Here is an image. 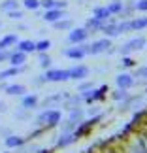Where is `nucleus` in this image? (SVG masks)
Returning a JSON list of instances; mask_svg holds the SVG:
<instances>
[{"instance_id": "7", "label": "nucleus", "mask_w": 147, "mask_h": 153, "mask_svg": "<svg viewBox=\"0 0 147 153\" xmlns=\"http://www.w3.org/2000/svg\"><path fill=\"white\" fill-rule=\"evenodd\" d=\"M70 72V79H83L89 76V68L87 66H75L72 70H68Z\"/></svg>"}, {"instance_id": "1", "label": "nucleus", "mask_w": 147, "mask_h": 153, "mask_svg": "<svg viewBox=\"0 0 147 153\" xmlns=\"http://www.w3.org/2000/svg\"><path fill=\"white\" fill-rule=\"evenodd\" d=\"M109 38H104V40H96L95 44H91V45H87V55H98V53H104V51H108L109 49Z\"/></svg>"}, {"instance_id": "21", "label": "nucleus", "mask_w": 147, "mask_h": 153, "mask_svg": "<svg viewBox=\"0 0 147 153\" xmlns=\"http://www.w3.org/2000/svg\"><path fill=\"white\" fill-rule=\"evenodd\" d=\"M36 104H38L36 97H25V100H23V108L30 110V108H36Z\"/></svg>"}, {"instance_id": "8", "label": "nucleus", "mask_w": 147, "mask_h": 153, "mask_svg": "<svg viewBox=\"0 0 147 153\" xmlns=\"http://www.w3.org/2000/svg\"><path fill=\"white\" fill-rule=\"evenodd\" d=\"M64 53H66L70 59H83L87 55V45H75V48L64 51Z\"/></svg>"}, {"instance_id": "26", "label": "nucleus", "mask_w": 147, "mask_h": 153, "mask_svg": "<svg viewBox=\"0 0 147 153\" xmlns=\"http://www.w3.org/2000/svg\"><path fill=\"white\" fill-rule=\"evenodd\" d=\"M81 117H83V111H81V110H75V111H72V115H70V121H74L75 125H79V123H81Z\"/></svg>"}, {"instance_id": "29", "label": "nucleus", "mask_w": 147, "mask_h": 153, "mask_svg": "<svg viewBox=\"0 0 147 153\" xmlns=\"http://www.w3.org/2000/svg\"><path fill=\"white\" fill-rule=\"evenodd\" d=\"M117 30H119V34H121V32H128V30H130V21L119 23V25H117Z\"/></svg>"}, {"instance_id": "35", "label": "nucleus", "mask_w": 147, "mask_h": 153, "mask_svg": "<svg viewBox=\"0 0 147 153\" xmlns=\"http://www.w3.org/2000/svg\"><path fill=\"white\" fill-rule=\"evenodd\" d=\"M113 98H115V100H123V98H126V89H121V91L113 93Z\"/></svg>"}, {"instance_id": "13", "label": "nucleus", "mask_w": 147, "mask_h": 153, "mask_svg": "<svg viewBox=\"0 0 147 153\" xmlns=\"http://www.w3.org/2000/svg\"><path fill=\"white\" fill-rule=\"evenodd\" d=\"M19 45V51H23V53H32V51H36V44L34 42H30V40H23V42H17Z\"/></svg>"}, {"instance_id": "36", "label": "nucleus", "mask_w": 147, "mask_h": 153, "mask_svg": "<svg viewBox=\"0 0 147 153\" xmlns=\"http://www.w3.org/2000/svg\"><path fill=\"white\" fill-rule=\"evenodd\" d=\"M8 17H10V19H21V17H23V13H21L19 10H11L10 13H8Z\"/></svg>"}, {"instance_id": "25", "label": "nucleus", "mask_w": 147, "mask_h": 153, "mask_svg": "<svg viewBox=\"0 0 147 153\" xmlns=\"http://www.w3.org/2000/svg\"><path fill=\"white\" fill-rule=\"evenodd\" d=\"M74 140H75V136H74V134H64V136L62 138H58V146H68L70 142H74Z\"/></svg>"}, {"instance_id": "24", "label": "nucleus", "mask_w": 147, "mask_h": 153, "mask_svg": "<svg viewBox=\"0 0 147 153\" xmlns=\"http://www.w3.org/2000/svg\"><path fill=\"white\" fill-rule=\"evenodd\" d=\"M51 48V42H49V40H40V42L36 44V51H47Z\"/></svg>"}, {"instance_id": "31", "label": "nucleus", "mask_w": 147, "mask_h": 153, "mask_svg": "<svg viewBox=\"0 0 147 153\" xmlns=\"http://www.w3.org/2000/svg\"><path fill=\"white\" fill-rule=\"evenodd\" d=\"M55 4H57V0H40V6L45 10H51V8H55Z\"/></svg>"}, {"instance_id": "27", "label": "nucleus", "mask_w": 147, "mask_h": 153, "mask_svg": "<svg viewBox=\"0 0 147 153\" xmlns=\"http://www.w3.org/2000/svg\"><path fill=\"white\" fill-rule=\"evenodd\" d=\"M25 8L27 10H38L40 8V0H25Z\"/></svg>"}, {"instance_id": "16", "label": "nucleus", "mask_w": 147, "mask_h": 153, "mask_svg": "<svg viewBox=\"0 0 147 153\" xmlns=\"http://www.w3.org/2000/svg\"><path fill=\"white\" fill-rule=\"evenodd\" d=\"M104 27V21H100V19H96V17H92V19H89L87 21V25H85V28L87 30H100V28Z\"/></svg>"}, {"instance_id": "10", "label": "nucleus", "mask_w": 147, "mask_h": 153, "mask_svg": "<svg viewBox=\"0 0 147 153\" xmlns=\"http://www.w3.org/2000/svg\"><path fill=\"white\" fill-rule=\"evenodd\" d=\"M27 61V55L23 51H17V53H11L10 55V62H11V66H23Z\"/></svg>"}, {"instance_id": "19", "label": "nucleus", "mask_w": 147, "mask_h": 153, "mask_svg": "<svg viewBox=\"0 0 147 153\" xmlns=\"http://www.w3.org/2000/svg\"><path fill=\"white\" fill-rule=\"evenodd\" d=\"M108 10H109L111 15H113V13H121V11H123V2H121V0H113V2L108 6Z\"/></svg>"}, {"instance_id": "20", "label": "nucleus", "mask_w": 147, "mask_h": 153, "mask_svg": "<svg viewBox=\"0 0 147 153\" xmlns=\"http://www.w3.org/2000/svg\"><path fill=\"white\" fill-rule=\"evenodd\" d=\"M17 42H19V40H17V36H6V38L0 40V48L6 49V48H10V45H13V44H17Z\"/></svg>"}, {"instance_id": "30", "label": "nucleus", "mask_w": 147, "mask_h": 153, "mask_svg": "<svg viewBox=\"0 0 147 153\" xmlns=\"http://www.w3.org/2000/svg\"><path fill=\"white\" fill-rule=\"evenodd\" d=\"M40 66H42V68H49V66H51V59L45 55V53L40 57Z\"/></svg>"}, {"instance_id": "33", "label": "nucleus", "mask_w": 147, "mask_h": 153, "mask_svg": "<svg viewBox=\"0 0 147 153\" xmlns=\"http://www.w3.org/2000/svg\"><path fill=\"white\" fill-rule=\"evenodd\" d=\"M132 153H147V151H145V148H143V144H142V140H138V142L134 144Z\"/></svg>"}, {"instance_id": "22", "label": "nucleus", "mask_w": 147, "mask_h": 153, "mask_svg": "<svg viewBox=\"0 0 147 153\" xmlns=\"http://www.w3.org/2000/svg\"><path fill=\"white\" fill-rule=\"evenodd\" d=\"M21 144H23V138H19V136L6 138V146H8V148H17V146H21Z\"/></svg>"}, {"instance_id": "18", "label": "nucleus", "mask_w": 147, "mask_h": 153, "mask_svg": "<svg viewBox=\"0 0 147 153\" xmlns=\"http://www.w3.org/2000/svg\"><path fill=\"white\" fill-rule=\"evenodd\" d=\"M25 87H23V85H8V87H6V93H8V95H25Z\"/></svg>"}, {"instance_id": "11", "label": "nucleus", "mask_w": 147, "mask_h": 153, "mask_svg": "<svg viewBox=\"0 0 147 153\" xmlns=\"http://www.w3.org/2000/svg\"><path fill=\"white\" fill-rule=\"evenodd\" d=\"M106 91H109L108 89V85H102L100 89H96L95 93H83V98H87V100H96V98H102L106 95Z\"/></svg>"}, {"instance_id": "40", "label": "nucleus", "mask_w": 147, "mask_h": 153, "mask_svg": "<svg viewBox=\"0 0 147 153\" xmlns=\"http://www.w3.org/2000/svg\"><path fill=\"white\" fill-rule=\"evenodd\" d=\"M91 87H92V83H83V85H81V87H79V91H85V89H91Z\"/></svg>"}, {"instance_id": "2", "label": "nucleus", "mask_w": 147, "mask_h": 153, "mask_svg": "<svg viewBox=\"0 0 147 153\" xmlns=\"http://www.w3.org/2000/svg\"><path fill=\"white\" fill-rule=\"evenodd\" d=\"M45 81H53V83H57V81H66L70 79V72L68 70H47L44 76Z\"/></svg>"}, {"instance_id": "12", "label": "nucleus", "mask_w": 147, "mask_h": 153, "mask_svg": "<svg viewBox=\"0 0 147 153\" xmlns=\"http://www.w3.org/2000/svg\"><path fill=\"white\" fill-rule=\"evenodd\" d=\"M100 30H102V32L106 34V38H115V36H119L117 25H113V23H111V25H106V23H104V27L100 28Z\"/></svg>"}, {"instance_id": "15", "label": "nucleus", "mask_w": 147, "mask_h": 153, "mask_svg": "<svg viewBox=\"0 0 147 153\" xmlns=\"http://www.w3.org/2000/svg\"><path fill=\"white\" fill-rule=\"evenodd\" d=\"M95 17L106 23V19H109V17H111V13H109L108 8H102V6H98V8H95Z\"/></svg>"}, {"instance_id": "17", "label": "nucleus", "mask_w": 147, "mask_h": 153, "mask_svg": "<svg viewBox=\"0 0 147 153\" xmlns=\"http://www.w3.org/2000/svg\"><path fill=\"white\" fill-rule=\"evenodd\" d=\"M21 70H23L21 66H11L8 70H4V72H0V79H8V78H11V76H17Z\"/></svg>"}, {"instance_id": "5", "label": "nucleus", "mask_w": 147, "mask_h": 153, "mask_svg": "<svg viewBox=\"0 0 147 153\" xmlns=\"http://www.w3.org/2000/svg\"><path fill=\"white\" fill-rule=\"evenodd\" d=\"M87 36H89V30L87 28H75V30L70 32V36H68V42H72V44H81V42H85Z\"/></svg>"}, {"instance_id": "14", "label": "nucleus", "mask_w": 147, "mask_h": 153, "mask_svg": "<svg viewBox=\"0 0 147 153\" xmlns=\"http://www.w3.org/2000/svg\"><path fill=\"white\" fill-rule=\"evenodd\" d=\"M142 28H147V17H138L130 21V30H142Z\"/></svg>"}, {"instance_id": "43", "label": "nucleus", "mask_w": 147, "mask_h": 153, "mask_svg": "<svg viewBox=\"0 0 147 153\" xmlns=\"http://www.w3.org/2000/svg\"><path fill=\"white\" fill-rule=\"evenodd\" d=\"M0 49H2V48H0Z\"/></svg>"}, {"instance_id": "32", "label": "nucleus", "mask_w": 147, "mask_h": 153, "mask_svg": "<svg viewBox=\"0 0 147 153\" xmlns=\"http://www.w3.org/2000/svg\"><path fill=\"white\" fill-rule=\"evenodd\" d=\"M81 98H83V97H74V98H70V102L66 104V108H70V110H72V108H78V104L81 102Z\"/></svg>"}, {"instance_id": "9", "label": "nucleus", "mask_w": 147, "mask_h": 153, "mask_svg": "<svg viewBox=\"0 0 147 153\" xmlns=\"http://www.w3.org/2000/svg\"><path fill=\"white\" fill-rule=\"evenodd\" d=\"M132 83H134V78L130 74L117 76V85H119V89H128V87H132Z\"/></svg>"}, {"instance_id": "37", "label": "nucleus", "mask_w": 147, "mask_h": 153, "mask_svg": "<svg viewBox=\"0 0 147 153\" xmlns=\"http://www.w3.org/2000/svg\"><path fill=\"white\" fill-rule=\"evenodd\" d=\"M136 76H140V78H147V66L138 68V70H136Z\"/></svg>"}, {"instance_id": "42", "label": "nucleus", "mask_w": 147, "mask_h": 153, "mask_svg": "<svg viewBox=\"0 0 147 153\" xmlns=\"http://www.w3.org/2000/svg\"><path fill=\"white\" fill-rule=\"evenodd\" d=\"M0 111H6V104H2V102H0Z\"/></svg>"}, {"instance_id": "4", "label": "nucleus", "mask_w": 147, "mask_h": 153, "mask_svg": "<svg viewBox=\"0 0 147 153\" xmlns=\"http://www.w3.org/2000/svg\"><path fill=\"white\" fill-rule=\"evenodd\" d=\"M38 121L40 123H47V125H57V123H61V111H57V110L44 111V114H40Z\"/></svg>"}, {"instance_id": "41", "label": "nucleus", "mask_w": 147, "mask_h": 153, "mask_svg": "<svg viewBox=\"0 0 147 153\" xmlns=\"http://www.w3.org/2000/svg\"><path fill=\"white\" fill-rule=\"evenodd\" d=\"M142 144H143V148L147 151V134H143V138H142Z\"/></svg>"}, {"instance_id": "34", "label": "nucleus", "mask_w": 147, "mask_h": 153, "mask_svg": "<svg viewBox=\"0 0 147 153\" xmlns=\"http://www.w3.org/2000/svg\"><path fill=\"white\" fill-rule=\"evenodd\" d=\"M134 8L138 11H147V0H138V2L134 4Z\"/></svg>"}, {"instance_id": "28", "label": "nucleus", "mask_w": 147, "mask_h": 153, "mask_svg": "<svg viewBox=\"0 0 147 153\" xmlns=\"http://www.w3.org/2000/svg\"><path fill=\"white\" fill-rule=\"evenodd\" d=\"M70 27H72L70 21H55V28H58V30H66Z\"/></svg>"}, {"instance_id": "39", "label": "nucleus", "mask_w": 147, "mask_h": 153, "mask_svg": "<svg viewBox=\"0 0 147 153\" xmlns=\"http://www.w3.org/2000/svg\"><path fill=\"white\" fill-rule=\"evenodd\" d=\"M6 59H10V53H8V51H4V49H0V62L6 61Z\"/></svg>"}, {"instance_id": "3", "label": "nucleus", "mask_w": 147, "mask_h": 153, "mask_svg": "<svg viewBox=\"0 0 147 153\" xmlns=\"http://www.w3.org/2000/svg\"><path fill=\"white\" fill-rule=\"evenodd\" d=\"M143 45H145V38H134V40H130L128 44L123 45L119 51H121V55H128V53H132V51L142 49Z\"/></svg>"}, {"instance_id": "6", "label": "nucleus", "mask_w": 147, "mask_h": 153, "mask_svg": "<svg viewBox=\"0 0 147 153\" xmlns=\"http://www.w3.org/2000/svg\"><path fill=\"white\" fill-rule=\"evenodd\" d=\"M66 15L62 10H58V8H51V10H45V13L42 15L47 23H55V21H61L62 17Z\"/></svg>"}, {"instance_id": "23", "label": "nucleus", "mask_w": 147, "mask_h": 153, "mask_svg": "<svg viewBox=\"0 0 147 153\" xmlns=\"http://www.w3.org/2000/svg\"><path fill=\"white\" fill-rule=\"evenodd\" d=\"M0 10H8V11L17 10V0H6V2L0 4Z\"/></svg>"}, {"instance_id": "38", "label": "nucleus", "mask_w": 147, "mask_h": 153, "mask_svg": "<svg viewBox=\"0 0 147 153\" xmlns=\"http://www.w3.org/2000/svg\"><path fill=\"white\" fill-rule=\"evenodd\" d=\"M134 64H136V62H134L130 57H125V59H123V66H134Z\"/></svg>"}]
</instances>
